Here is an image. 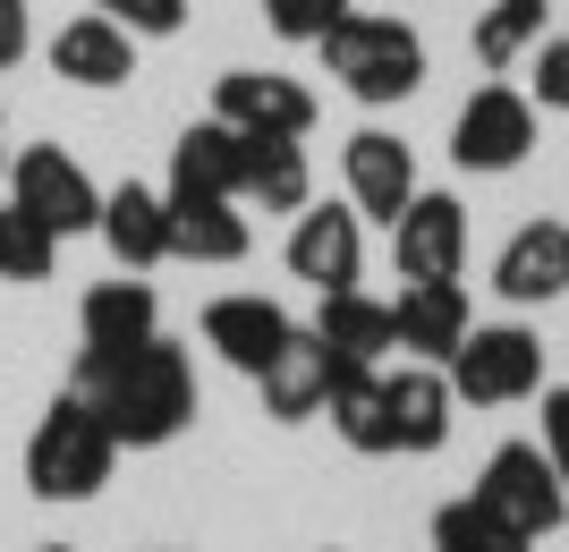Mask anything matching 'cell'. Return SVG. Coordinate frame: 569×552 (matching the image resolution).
Instances as JSON below:
<instances>
[{"mask_svg": "<svg viewBox=\"0 0 569 552\" xmlns=\"http://www.w3.org/2000/svg\"><path fill=\"white\" fill-rule=\"evenodd\" d=\"M442 374H451V400H468V409H510V400L545 391V340L527 323H476Z\"/></svg>", "mask_w": 569, "mask_h": 552, "instance_id": "cell-5", "label": "cell"}, {"mask_svg": "<svg viewBox=\"0 0 569 552\" xmlns=\"http://www.w3.org/2000/svg\"><path fill=\"white\" fill-rule=\"evenodd\" d=\"M349 9H357V0H263V26H272L281 43H323Z\"/></svg>", "mask_w": 569, "mask_h": 552, "instance_id": "cell-28", "label": "cell"}, {"mask_svg": "<svg viewBox=\"0 0 569 552\" xmlns=\"http://www.w3.org/2000/svg\"><path fill=\"white\" fill-rule=\"evenodd\" d=\"M536 153V102L519 86H476L451 120V162L476 170V179H501Z\"/></svg>", "mask_w": 569, "mask_h": 552, "instance_id": "cell-6", "label": "cell"}, {"mask_svg": "<svg viewBox=\"0 0 569 552\" xmlns=\"http://www.w3.org/2000/svg\"><path fill=\"white\" fill-rule=\"evenodd\" d=\"M307 332L323 340L340 365H382L391 349H400V340H391V307H382V298H366V289H332Z\"/></svg>", "mask_w": 569, "mask_h": 552, "instance_id": "cell-23", "label": "cell"}, {"mask_svg": "<svg viewBox=\"0 0 569 552\" xmlns=\"http://www.w3.org/2000/svg\"><path fill=\"white\" fill-rule=\"evenodd\" d=\"M332 433L366 459H391V416H382V365H340L332 358V400H323Z\"/></svg>", "mask_w": 569, "mask_h": 552, "instance_id": "cell-24", "label": "cell"}, {"mask_svg": "<svg viewBox=\"0 0 569 552\" xmlns=\"http://www.w3.org/2000/svg\"><path fill=\"white\" fill-rule=\"evenodd\" d=\"M340 179H349V204L357 221H391L408 213V195H417V153H408L391 128H357L349 144H340Z\"/></svg>", "mask_w": 569, "mask_h": 552, "instance_id": "cell-11", "label": "cell"}, {"mask_svg": "<svg viewBox=\"0 0 569 552\" xmlns=\"http://www.w3.org/2000/svg\"><path fill=\"white\" fill-rule=\"evenodd\" d=\"M51 77L111 94V86H128V77H137V34H128V26H111L102 9H86V18H69L60 34H51Z\"/></svg>", "mask_w": 569, "mask_h": 552, "instance_id": "cell-18", "label": "cell"}, {"mask_svg": "<svg viewBox=\"0 0 569 552\" xmlns=\"http://www.w3.org/2000/svg\"><path fill=\"white\" fill-rule=\"evenodd\" d=\"M433 552H536V544H519V535L501 528V519H485L476 502H442L433 510Z\"/></svg>", "mask_w": 569, "mask_h": 552, "instance_id": "cell-27", "label": "cell"}, {"mask_svg": "<svg viewBox=\"0 0 569 552\" xmlns=\"http://www.w3.org/2000/svg\"><path fill=\"white\" fill-rule=\"evenodd\" d=\"M256 391H263V416H272V425L323 416V400H332V349L315 332H289L281 349H272V365L256 374Z\"/></svg>", "mask_w": 569, "mask_h": 552, "instance_id": "cell-17", "label": "cell"}, {"mask_svg": "<svg viewBox=\"0 0 569 552\" xmlns=\"http://www.w3.org/2000/svg\"><path fill=\"white\" fill-rule=\"evenodd\" d=\"M256 247L238 195H170V255L179 264H238Z\"/></svg>", "mask_w": 569, "mask_h": 552, "instance_id": "cell-20", "label": "cell"}, {"mask_svg": "<svg viewBox=\"0 0 569 552\" xmlns=\"http://www.w3.org/2000/svg\"><path fill=\"white\" fill-rule=\"evenodd\" d=\"M43 552H69V544H43Z\"/></svg>", "mask_w": 569, "mask_h": 552, "instance_id": "cell-33", "label": "cell"}, {"mask_svg": "<svg viewBox=\"0 0 569 552\" xmlns=\"http://www.w3.org/2000/svg\"><path fill=\"white\" fill-rule=\"evenodd\" d=\"M26 43H34V18H26V0H0V77L26 60Z\"/></svg>", "mask_w": 569, "mask_h": 552, "instance_id": "cell-32", "label": "cell"}, {"mask_svg": "<svg viewBox=\"0 0 569 552\" xmlns=\"http://www.w3.org/2000/svg\"><path fill=\"white\" fill-rule=\"evenodd\" d=\"M69 391L111 425L119 451H162L196 425V365L179 340H144V349H86Z\"/></svg>", "mask_w": 569, "mask_h": 552, "instance_id": "cell-1", "label": "cell"}, {"mask_svg": "<svg viewBox=\"0 0 569 552\" xmlns=\"http://www.w3.org/2000/svg\"><path fill=\"white\" fill-rule=\"evenodd\" d=\"M536 111H561L569 120V34L536 43Z\"/></svg>", "mask_w": 569, "mask_h": 552, "instance_id": "cell-30", "label": "cell"}, {"mask_svg": "<svg viewBox=\"0 0 569 552\" xmlns=\"http://www.w3.org/2000/svg\"><path fill=\"white\" fill-rule=\"evenodd\" d=\"M391 264L400 281H459L468 272V204L451 188H417L391 221Z\"/></svg>", "mask_w": 569, "mask_h": 552, "instance_id": "cell-9", "label": "cell"}, {"mask_svg": "<svg viewBox=\"0 0 569 552\" xmlns=\"http://www.w3.org/2000/svg\"><path fill=\"white\" fill-rule=\"evenodd\" d=\"M289 332H298V323H289V307H281V298H263V289H230V298H213V307H204V349H213L221 365H238L247 383L272 365V349H281Z\"/></svg>", "mask_w": 569, "mask_h": 552, "instance_id": "cell-12", "label": "cell"}, {"mask_svg": "<svg viewBox=\"0 0 569 552\" xmlns=\"http://www.w3.org/2000/svg\"><path fill=\"white\" fill-rule=\"evenodd\" d=\"M536 416H545V459H552V476L569 484V383H552Z\"/></svg>", "mask_w": 569, "mask_h": 552, "instance_id": "cell-31", "label": "cell"}, {"mask_svg": "<svg viewBox=\"0 0 569 552\" xmlns=\"http://www.w3.org/2000/svg\"><path fill=\"white\" fill-rule=\"evenodd\" d=\"M545 18H552V0H493L485 18H476V60L485 69H519L527 51L545 43Z\"/></svg>", "mask_w": 569, "mask_h": 552, "instance_id": "cell-25", "label": "cell"}, {"mask_svg": "<svg viewBox=\"0 0 569 552\" xmlns=\"http://www.w3.org/2000/svg\"><path fill=\"white\" fill-rule=\"evenodd\" d=\"M51 264H60V239L26 204H0V281L34 289V281H51Z\"/></svg>", "mask_w": 569, "mask_h": 552, "instance_id": "cell-26", "label": "cell"}, {"mask_svg": "<svg viewBox=\"0 0 569 552\" xmlns=\"http://www.w3.org/2000/svg\"><path fill=\"white\" fill-rule=\"evenodd\" d=\"M451 374L442 365H400V374H382V416H391V451L426 459L451 442Z\"/></svg>", "mask_w": 569, "mask_h": 552, "instance_id": "cell-14", "label": "cell"}, {"mask_svg": "<svg viewBox=\"0 0 569 552\" xmlns=\"http://www.w3.org/2000/svg\"><path fill=\"white\" fill-rule=\"evenodd\" d=\"M111 26H128L137 43H162V34H179L188 26V0H94Z\"/></svg>", "mask_w": 569, "mask_h": 552, "instance_id": "cell-29", "label": "cell"}, {"mask_svg": "<svg viewBox=\"0 0 569 552\" xmlns=\"http://www.w3.org/2000/svg\"><path fill=\"white\" fill-rule=\"evenodd\" d=\"M493 289L510 307H552L569 289V221H527L493 255Z\"/></svg>", "mask_w": 569, "mask_h": 552, "instance_id": "cell-16", "label": "cell"}, {"mask_svg": "<svg viewBox=\"0 0 569 552\" xmlns=\"http://www.w3.org/2000/svg\"><path fill=\"white\" fill-rule=\"evenodd\" d=\"M315 51H323V77L366 111H391V102H408L426 86V34L408 18H391V9H349Z\"/></svg>", "mask_w": 569, "mask_h": 552, "instance_id": "cell-2", "label": "cell"}, {"mask_svg": "<svg viewBox=\"0 0 569 552\" xmlns=\"http://www.w3.org/2000/svg\"><path fill=\"white\" fill-rule=\"evenodd\" d=\"M94 239L111 247L119 272H153L170 264V195L144 188V179H119V188H102V221Z\"/></svg>", "mask_w": 569, "mask_h": 552, "instance_id": "cell-13", "label": "cell"}, {"mask_svg": "<svg viewBox=\"0 0 569 552\" xmlns=\"http://www.w3.org/2000/svg\"><path fill=\"white\" fill-rule=\"evenodd\" d=\"M332 552H340V544H332Z\"/></svg>", "mask_w": 569, "mask_h": 552, "instance_id": "cell-34", "label": "cell"}, {"mask_svg": "<svg viewBox=\"0 0 569 552\" xmlns=\"http://www.w3.org/2000/svg\"><path fill=\"white\" fill-rule=\"evenodd\" d=\"M213 120L238 128V137H307L315 94L281 69H221L213 77Z\"/></svg>", "mask_w": 569, "mask_h": 552, "instance_id": "cell-10", "label": "cell"}, {"mask_svg": "<svg viewBox=\"0 0 569 552\" xmlns=\"http://www.w3.org/2000/svg\"><path fill=\"white\" fill-rule=\"evenodd\" d=\"M119 468V442L77 391H60L43 409V425L26 433V493L34 502H94Z\"/></svg>", "mask_w": 569, "mask_h": 552, "instance_id": "cell-3", "label": "cell"}, {"mask_svg": "<svg viewBox=\"0 0 569 552\" xmlns=\"http://www.w3.org/2000/svg\"><path fill=\"white\" fill-rule=\"evenodd\" d=\"M281 264H289V281H307L315 298L357 289L366 281V221H357V204H307V213L289 221Z\"/></svg>", "mask_w": 569, "mask_h": 552, "instance_id": "cell-8", "label": "cell"}, {"mask_svg": "<svg viewBox=\"0 0 569 552\" xmlns=\"http://www.w3.org/2000/svg\"><path fill=\"white\" fill-rule=\"evenodd\" d=\"M9 204H26L51 239H77V230L102 221V188L86 179L77 153H60V144H26L18 162H9Z\"/></svg>", "mask_w": 569, "mask_h": 552, "instance_id": "cell-7", "label": "cell"}, {"mask_svg": "<svg viewBox=\"0 0 569 552\" xmlns=\"http://www.w3.org/2000/svg\"><path fill=\"white\" fill-rule=\"evenodd\" d=\"M77 332H86V349H144V340L162 332V298H153V281H137V272L94 281L86 307H77Z\"/></svg>", "mask_w": 569, "mask_h": 552, "instance_id": "cell-19", "label": "cell"}, {"mask_svg": "<svg viewBox=\"0 0 569 552\" xmlns=\"http://www.w3.org/2000/svg\"><path fill=\"white\" fill-rule=\"evenodd\" d=\"M238 170H247V137L221 120H196L188 137L170 144V188L162 195H238Z\"/></svg>", "mask_w": 569, "mask_h": 552, "instance_id": "cell-22", "label": "cell"}, {"mask_svg": "<svg viewBox=\"0 0 569 552\" xmlns=\"http://www.w3.org/2000/svg\"><path fill=\"white\" fill-rule=\"evenodd\" d=\"M468 502L485 510V519H501L519 544H536V535H561V519H569V484L552 476L545 442H501V451L485 459V476H476Z\"/></svg>", "mask_w": 569, "mask_h": 552, "instance_id": "cell-4", "label": "cell"}, {"mask_svg": "<svg viewBox=\"0 0 569 552\" xmlns=\"http://www.w3.org/2000/svg\"><path fill=\"white\" fill-rule=\"evenodd\" d=\"M315 170H307V137H247V170H238V204L256 213H307Z\"/></svg>", "mask_w": 569, "mask_h": 552, "instance_id": "cell-21", "label": "cell"}, {"mask_svg": "<svg viewBox=\"0 0 569 552\" xmlns=\"http://www.w3.org/2000/svg\"><path fill=\"white\" fill-rule=\"evenodd\" d=\"M468 332H476V314H468V289L459 281H408L400 307H391V340L417 349V365H451Z\"/></svg>", "mask_w": 569, "mask_h": 552, "instance_id": "cell-15", "label": "cell"}]
</instances>
